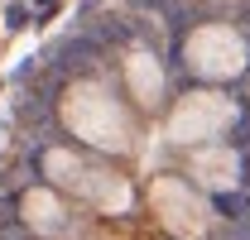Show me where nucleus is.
Masks as SVG:
<instances>
[{
  "label": "nucleus",
  "mask_w": 250,
  "mask_h": 240,
  "mask_svg": "<svg viewBox=\"0 0 250 240\" xmlns=\"http://www.w3.org/2000/svg\"><path fill=\"white\" fill-rule=\"evenodd\" d=\"M58 111H62V125H67L82 144H92V149L121 154V149H130V140H135L130 111L116 101V91L101 87V82H77V87H67Z\"/></svg>",
  "instance_id": "obj_1"
},
{
  "label": "nucleus",
  "mask_w": 250,
  "mask_h": 240,
  "mask_svg": "<svg viewBox=\"0 0 250 240\" xmlns=\"http://www.w3.org/2000/svg\"><path fill=\"white\" fill-rule=\"evenodd\" d=\"M43 173H48L53 187L82 197L87 207L106 211V216H121V211L130 207V182H125L116 168H106V163H96V159H82L77 149H48L43 154Z\"/></svg>",
  "instance_id": "obj_2"
},
{
  "label": "nucleus",
  "mask_w": 250,
  "mask_h": 240,
  "mask_svg": "<svg viewBox=\"0 0 250 240\" xmlns=\"http://www.w3.org/2000/svg\"><path fill=\"white\" fill-rule=\"evenodd\" d=\"M231 125H236V101H226L221 91H188L168 116V140L197 149V144L221 140Z\"/></svg>",
  "instance_id": "obj_3"
},
{
  "label": "nucleus",
  "mask_w": 250,
  "mask_h": 240,
  "mask_svg": "<svg viewBox=\"0 0 250 240\" xmlns=\"http://www.w3.org/2000/svg\"><path fill=\"white\" fill-rule=\"evenodd\" d=\"M149 202H154V216L164 221V231L178 236V240H202L217 226L212 207H207V202L197 197V187H188L183 178H154Z\"/></svg>",
  "instance_id": "obj_4"
},
{
  "label": "nucleus",
  "mask_w": 250,
  "mask_h": 240,
  "mask_svg": "<svg viewBox=\"0 0 250 240\" xmlns=\"http://www.w3.org/2000/svg\"><path fill=\"white\" fill-rule=\"evenodd\" d=\"M183 58L197 77H212V82H226L236 72H246V39L231 29V24H202V29L188 34Z\"/></svg>",
  "instance_id": "obj_5"
},
{
  "label": "nucleus",
  "mask_w": 250,
  "mask_h": 240,
  "mask_svg": "<svg viewBox=\"0 0 250 240\" xmlns=\"http://www.w3.org/2000/svg\"><path fill=\"white\" fill-rule=\"evenodd\" d=\"M188 173L197 178V187L231 192L241 182V154L226 149V144H197V149L188 154Z\"/></svg>",
  "instance_id": "obj_6"
},
{
  "label": "nucleus",
  "mask_w": 250,
  "mask_h": 240,
  "mask_svg": "<svg viewBox=\"0 0 250 240\" xmlns=\"http://www.w3.org/2000/svg\"><path fill=\"white\" fill-rule=\"evenodd\" d=\"M125 87H130V96H135L140 106H159V96H164V67H159L154 53L135 48V53L125 58Z\"/></svg>",
  "instance_id": "obj_7"
},
{
  "label": "nucleus",
  "mask_w": 250,
  "mask_h": 240,
  "mask_svg": "<svg viewBox=\"0 0 250 240\" xmlns=\"http://www.w3.org/2000/svg\"><path fill=\"white\" fill-rule=\"evenodd\" d=\"M24 221H29L39 236H62L67 231V211H62V202L48 192V187H34V192H24Z\"/></svg>",
  "instance_id": "obj_8"
}]
</instances>
